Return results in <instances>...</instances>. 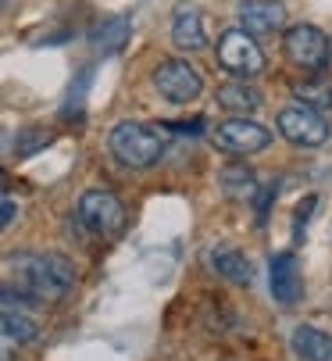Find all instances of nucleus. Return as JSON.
Segmentation results:
<instances>
[{
    "label": "nucleus",
    "instance_id": "nucleus-1",
    "mask_svg": "<svg viewBox=\"0 0 332 361\" xmlns=\"http://www.w3.org/2000/svg\"><path fill=\"white\" fill-rule=\"evenodd\" d=\"M11 279L32 300H61L75 286V265L58 250H29L11 257Z\"/></svg>",
    "mask_w": 332,
    "mask_h": 361
},
{
    "label": "nucleus",
    "instance_id": "nucleus-18",
    "mask_svg": "<svg viewBox=\"0 0 332 361\" xmlns=\"http://www.w3.org/2000/svg\"><path fill=\"white\" fill-rule=\"evenodd\" d=\"M29 304H32V297L29 293H22L18 286H0V312H29Z\"/></svg>",
    "mask_w": 332,
    "mask_h": 361
},
{
    "label": "nucleus",
    "instance_id": "nucleus-15",
    "mask_svg": "<svg viewBox=\"0 0 332 361\" xmlns=\"http://www.w3.org/2000/svg\"><path fill=\"white\" fill-rule=\"evenodd\" d=\"M290 93L297 97V104H304L311 111H328L332 108V79L325 72H307L304 79H293Z\"/></svg>",
    "mask_w": 332,
    "mask_h": 361
},
{
    "label": "nucleus",
    "instance_id": "nucleus-5",
    "mask_svg": "<svg viewBox=\"0 0 332 361\" xmlns=\"http://www.w3.org/2000/svg\"><path fill=\"white\" fill-rule=\"evenodd\" d=\"M283 54L290 65H297L304 75L307 72H325V65L332 61V43L328 36L311 25V22H297L283 32Z\"/></svg>",
    "mask_w": 332,
    "mask_h": 361
},
{
    "label": "nucleus",
    "instance_id": "nucleus-10",
    "mask_svg": "<svg viewBox=\"0 0 332 361\" xmlns=\"http://www.w3.org/2000/svg\"><path fill=\"white\" fill-rule=\"evenodd\" d=\"M286 25L283 0H240V29L250 36H271Z\"/></svg>",
    "mask_w": 332,
    "mask_h": 361
},
{
    "label": "nucleus",
    "instance_id": "nucleus-13",
    "mask_svg": "<svg viewBox=\"0 0 332 361\" xmlns=\"http://www.w3.org/2000/svg\"><path fill=\"white\" fill-rule=\"evenodd\" d=\"M39 336V322H36V315L32 312H0V347L4 350H18V347H25V343H32Z\"/></svg>",
    "mask_w": 332,
    "mask_h": 361
},
{
    "label": "nucleus",
    "instance_id": "nucleus-6",
    "mask_svg": "<svg viewBox=\"0 0 332 361\" xmlns=\"http://www.w3.org/2000/svg\"><path fill=\"white\" fill-rule=\"evenodd\" d=\"M211 143L226 154H236V158H250V154L268 150L271 143V129L247 118V115H233V118H221L211 129Z\"/></svg>",
    "mask_w": 332,
    "mask_h": 361
},
{
    "label": "nucleus",
    "instance_id": "nucleus-8",
    "mask_svg": "<svg viewBox=\"0 0 332 361\" xmlns=\"http://www.w3.org/2000/svg\"><path fill=\"white\" fill-rule=\"evenodd\" d=\"M275 126H279V136L290 140L293 147H321L328 136H332V126L325 122L321 111H311L304 104H293V108H283L279 118H275Z\"/></svg>",
    "mask_w": 332,
    "mask_h": 361
},
{
    "label": "nucleus",
    "instance_id": "nucleus-11",
    "mask_svg": "<svg viewBox=\"0 0 332 361\" xmlns=\"http://www.w3.org/2000/svg\"><path fill=\"white\" fill-rule=\"evenodd\" d=\"M214 100H218L221 111H229V115H247V118L264 104L261 90H257L254 82H247V79H229V82H221L218 93H214Z\"/></svg>",
    "mask_w": 332,
    "mask_h": 361
},
{
    "label": "nucleus",
    "instance_id": "nucleus-4",
    "mask_svg": "<svg viewBox=\"0 0 332 361\" xmlns=\"http://www.w3.org/2000/svg\"><path fill=\"white\" fill-rule=\"evenodd\" d=\"M214 58L218 65L226 68L233 79H257L264 72V50L257 47V39L250 32H243L240 25L236 29H226L218 36V47H214Z\"/></svg>",
    "mask_w": 332,
    "mask_h": 361
},
{
    "label": "nucleus",
    "instance_id": "nucleus-21",
    "mask_svg": "<svg viewBox=\"0 0 332 361\" xmlns=\"http://www.w3.org/2000/svg\"><path fill=\"white\" fill-rule=\"evenodd\" d=\"M0 361H11V350H4V347H0Z\"/></svg>",
    "mask_w": 332,
    "mask_h": 361
},
{
    "label": "nucleus",
    "instance_id": "nucleus-7",
    "mask_svg": "<svg viewBox=\"0 0 332 361\" xmlns=\"http://www.w3.org/2000/svg\"><path fill=\"white\" fill-rule=\"evenodd\" d=\"M150 79H154V90L168 100V104H176V108L193 104V100L204 93V79H200V72L186 58H164L154 68Z\"/></svg>",
    "mask_w": 332,
    "mask_h": 361
},
{
    "label": "nucleus",
    "instance_id": "nucleus-20",
    "mask_svg": "<svg viewBox=\"0 0 332 361\" xmlns=\"http://www.w3.org/2000/svg\"><path fill=\"white\" fill-rule=\"evenodd\" d=\"M11 222H15V204L11 200H0V233H4Z\"/></svg>",
    "mask_w": 332,
    "mask_h": 361
},
{
    "label": "nucleus",
    "instance_id": "nucleus-22",
    "mask_svg": "<svg viewBox=\"0 0 332 361\" xmlns=\"http://www.w3.org/2000/svg\"><path fill=\"white\" fill-rule=\"evenodd\" d=\"M8 4H11V0H0V11H4V8H8Z\"/></svg>",
    "mask_w": 332,
    "mask_h": 361
},
{
    "label": "nucleus",
    "instance_id": "nucleus-16",
    "mask_svg": "<svg viewBox=\"0 0 332 361\" xmlns=\"http://www.w3.org/2000/svg\"><path fill=\"white\" fill-rule=\"evenodd\" d=\"M290 347L300 361H332V333L318 326H297L290 336Z\"/></svg>",
    "mask_w": 332,
    "mask_h": 361
},
{
    "label": "nucleus",
    "instance_id": "nucleus-3",
    "mask_svg": "<svg viewBox=\"0 0 332 361\" xmlns=\"http://www.w3.org/2000/svg\"><path fill=\"white\" fill-rule=\"evenodd\" d=\"M75 219L90 236L111 240V236H118L125 229V204L111 190H86L75 204Z\"/></svg>",
    "mask_w": 332,
    "mask_h": 361
},
{
    "label": "nucleus",
    "instance_id": "nucleus-12",
    "mask_svg": "<svg viewBox=\"0 0 332 361\" xmlns=\"http://www.w3.org/2000/svg\"><path fill=\"white\" fill-rule=\"evenodd\" d=\"M172 43H176L179 50H186V54H197V50L207 47L204 18H200L197 8H190V4L176 8V15H172Z\"/></svg>",
    "mask_w": 332,
    "mask_h": 361
},
{
    "label": "nucleus",
    "instance_id": "nucleus-9",
    "mask_svg": "<svg viewBox=\"0 0 332 361\" xmlns=\"http://www.w3.org/2000/svg\"><path fill=\"white\" fill-rule=\"evenodd\" d=\"M268 286H271L275 304H283V307H293L304 297V276H300V262H297L293 250L271 254V262H268Z\"/></svg>",
    "mask_w": 332,
    "mask_h": 361
},
{
    "label": "nucleus",
    "instance_id": "nucleus-2",
    "mask_svg": "<svg viewBox=\"0 0 332 361\" xmlns=\"http://www.w3.org/2000/svg\"><path fill=\"white\" fill-rule=\"evenodd\" d=\"M107 150L125 169H136V172L150 169L168 150V129L150 126V122H118L107 133Z\"/></svg>",
    "mask_w": 332,
    "mask_h": 361
},
{
    "label": "nucleus",
    "instance_id": "nucleus-17",
    "mask_svg": "<svg viewBox=\"0 0 332 361\" xmlns=\"http://www.w3.org/2000/svg\"><path fill=\"white\" fill-rule=\"evenodd\" d=\"M218 190L226 193L229 200H250L254 193H257V176H254V169H247V165H226L218 172Z\"/></svg>",
    "mask_w": 332,
    "mask_h": 361
},
{
    "label": "nucleus",
    "instance_id": "nucleus-14",
    "mask_svg": "<svg viewBox=\"0 0 332 361\" xmlns=\"http://www.w3.org/2000/svg\"><path fill=\"white\" fill-rule=\"evenodd\" d=\"M207 265H211L221 279H229V283H236V286H250V279H254L250 257H247L243 250H236V247H214V250L207 254Z\"/></svg>",
    "mask_w": 332,
    "mask_h": 361
},
{
    "label": "nucleus",
    "instance_id": "nucleus-19",
    "mask_svg": "<svg viewBox=\"0 0 332 361\" xmlns=\"http://www.w3.org/2000/svg\"><path fill=\"white\" fill-rule=\"evenodd\" d=\"M43 143H50V133L25 129V133L18 136V154H32V150H36V147H43Z\"/></svg>",
    "mask_w": 332,
    "mask_h": 361
}]
</instances>
